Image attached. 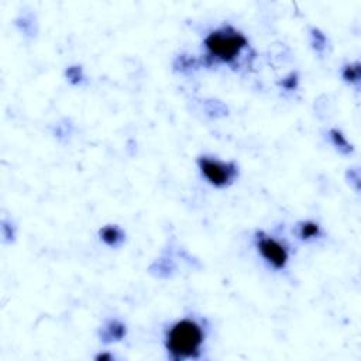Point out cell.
I'll return each mask as SVG.
<instances>
[{"instance_id":"obj_1","label":"cell","mask_w":361,"mask_h":361,"mask_svg":"<svg viewBox=\"0 0 361 361\" xmlns=\"http://www.w3.org/2000/svg\"><path fill=\"white\" fill-rule=\"evenodd\" d=\"M203 341L200 326L189 319L176 322L166 334V348L175 358L193 357Z\"/></svg>"},{"instance_id":"obj_2","label":"cell","mask_w":361,"mask_h":361,"mask_svg":"<svg viewBox=\"0 0 361 361\" xmlns=\"http://www.w3.org/2000/svg\"><path fill=\"white\" fill-rule=\"evenodd\" d=\"M204 45L209 54L216 59L231 62L247 47V39L241 32L224 27L210 32L204 39Z\"/></svg>"},{"instance_id":"obj_3","label":"cell","mask_w":361,"mask_h":361,"mask_svg":"<svg viewBox=\"0 0 361 361\" xmlns=\"http://www.w3.org/2000/svg\"><path fill=\"white\" fill-rule=\"evenodd\" d=\"M199 168L203 176L214 186L221 188L233 182L237 173V168L231 162H220L217 159L202 157L199 159Z\"/></svg>"},{"instance_id":"obj_4","label":"cell","mask_w":361,"mask_h":361,"mask_svg":"<svg viewBox=\"0 0 361 361\" xmlns=\"http://www.w3.org/2000/svg\"><path fill=\"white\" fill-rule=\"evenodd\" d=\"M258 251L275 268H283L288 262L286 248L271 237H258Z\"/></svg>"},{"instance_id":"obj_5","label":"cell","mask_w":361,"mask_h":361,"mask_svg":"<svg viewBox=\"0 0 361 361\" xmlns=\"http://www.w3.org/2000/svg\"><path fill=\"white\" fill-rule=\"evenodd\" d=\"M100 235H102L103 241H104L106 244H109V245H117L118 241H121V238H123L121 231H120L117 227H114V226H107V227H104V228L100 231Z\"/></svg>"},{"instance_id":"obj_6","label":"cell","mask_w":361,"mask_h":361,"mask_svg":"<svg viewBox=\"0 0 361 361\" xmlns=\"http://www.w3.org/2000/svg\"><path fill=\"white\" fill-rule=\"evenodd\" d=\"M317 233H319V226L316 223L306 221L300 226V237L302 238H312V237L317 235Z\"/></svg>"},{"instance_id":"obj_7","label":"cell","mask_w":361,"mask_h":361,"mask_svg":"<svg viewBox=\"0 0 361 361\" xmlns=\"http://www.w3.org/2000/svg\"><path fill=\"white\" fill-rule=\"evenodd\" d=\"M358 68L355 66V68H347L345 69V72H344V78L347 79V80H358Z\"/></svg>"}]
</instances>
